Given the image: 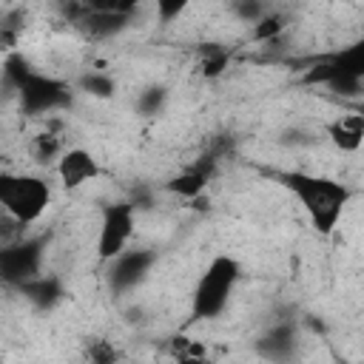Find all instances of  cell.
<instances>
[{"label":"cell","instance_id":"obj_1","mask_svg":"<svg viewBox=\"0 0 364 364\" xmlns=\"http://www.w3.org/2000/svg\"><path fill=\"white\" fill-rule=\"evenodd\" d=\"M276 179L293 193V199L301 205L304 216L310 219V228L318 236L336 233L350 199L355 196V191L347 182H338V179L321 176V173L284 171V173H276Z\"/></svg>","mask_w":364,"mask_h":364},{"label":"cell","instance_id":"obj_2","mask_svg":"<svg viewBox=\"0 0 364 364\" xmlns=\"http://www.w3.org/2000/svg\"><path fill=\"white\" fill-rule=\"evenodd\" d=\"M239 279H242V264H239L236 256H230V253L213 256L208 262V267L202 270V276L196 279V284H193L188 321L191 324H199V321L219 318L228 310L230 296H233Z\"/></svg>","mask_w":364,"mask_h":364},{"label":"cell","instance_id":"obj_3","mask_svg":"<svg viewBox=\"0 0 364 364\" xmlns=\"http://www.w3.org/2000/svg\"><path fill=\"white\" fill-rule=\"evenodd\" d=\"M51 196H54V191L46 176L17 173V171L0 173V208L26 228L37 225L46 216Z\"/></svg>","mask_w":364,"mask_h":364},{"label":"cell","instance_id":"obj_4","mask_svg":"<svg viewBox=\"0 0 364 364\" xmlns=\"http://www.w3.org/2000/svg\"><path fill=\"white\" fill-rule=\"evenodd\" d=\"M17 97V105H20V114L23 117H51L57 111H65L71 105V85L60 77H51V74H43V71H31L14 91Z\"/></svg>","mask_w":364,"mask_h":364},{"label":"cell","instance_id":"obj_5","mask_svg":"<svg viewBox=\"0 0 364 364\" xmlns=\"http://www.w3.org/2000/svg\"><path fill=\"white\" fill-rule=\"evenodd\" d=\"M43 262H46L43 236H20L14 242L0 245V284L17 290L20 284L43 273Z\"/></svg>","mask_w":364,"mask_h":364},{"label":"cell","instance_id":"obj_6","mask_svg":"<svg viewBox=\"0 0 364 364\" xmlns=\"http://www.w3.org/2000/svg\"><path fill=\"white\" fill-rule=\"evenodd\" d=\"M156 262H159V253L154 247H125V250H119L114 259L105 262L108 293L111 296L134 293L139 284H145V279L151 276Z\"/></svg>","mask_w":364,"mask_h":364},{"label":"cell","instance_id":"obj_7","mask_svg":"<svg viewBox=\"0 0 364 364\" xmlns=\"http://www.w3.org/2000/svg\"><path fill=\"white\" fill-rule=\"evenodd\" d=\"M136 210L128 199H117L102 205L100 213V230H97V259L105 264L119 250H125L136 233Z\"/></svg>","mask_w":364,"mask_h":364},{"label":"cell","instance_id":"obj_8","mask_svg":"<svg viewBox=\"0 0 364 364\" xmlns=\"http://www.w3.org/2000/svg\"><path fill=\"white\" fill-rule=\"evenodd\" d=\"M54 171H57V179L65 191H77V188H82V185H88L100 176V162L88 148L74 145V148H65L57 156Z\"/></svg>","mask_w":364,"mask_h":364},{"label":"cell","instance_id":"obj_9","mask_svg":"<svg viewBox=\"0 0 364 364\" xmlns=\"http://www.w3.org/2000/svg\"><path fill=\"white\" fill-rule=\"evenodd\" d=\"M299 350V324L296 318H276L259 338L256 353L267 361H290Z\"/></svg>","mask_w":364,"mask_h":364},{"label":"cell","instance_id":"obj_10","mask_svg":"<svg viewBox=\"0 0 364 364\" xmlns=\"http://www.w3.org/2000/svg\"><path fill=\"white\" fill-rule=\"evenodd\" d=\"M213 168H216V159L213 156H199L196 162H191L188 168H182L179 173H173L168 182H165V191L179 196V199H199L213 176Z\"/></svg>","mask_w":364,"mask_h":364},{"label":"cell","instance_id":"obj_11","mask_svg":"<svg viewBox=\"0 0 364 364\" xmlns=\"http://www.w3.org/2000/svg\"><path fill=\"white\" fill-rule=\"evenodd\" d=\"M131 17L125 14H108V11H91V9H80V14L71 20V26L85 37V40H111L117 34H122L128 28Z\"/></svg>","mask_w":364,"mask_h":364},{"label":"cell","instance_id":"obj_12","mask_svg":"<svg viewBox=\"0 0 364 364\" xmlns=\"http://www.w3.org/2000/svg\"><path fill=\"white\" fill-rule=\"evenodd\" d=\"M324 136L330 139V145L341 154H358L361 142H364V114L350 111V114H338L336 119H330L324 125Z\"/></svg>","mask_w":364,"mask_h":364},{"label":"cell","instance_id":"obj_13","mask_svg":"<svg viewBox=\"0 0 364 364\" xmlns=\"http://www.w3.org/2000/svg\"><path fill=\"white\" fill-rule=\"evenodd\" d=\"M17 293H20L34 310H40V313L54 310V307L65 299V287H63V282H60L57 276H48V273H40V276L28 279L26 284L17 287Z\"/></svg>","mask_w":364,"mask_h":364},{"label":"cell","instance_id":"obj_14","mask_svg":"<svg viewBox=\"0 0 364 364\" xmlns=\"http://www.w3.org/2000/svg\"><path fill=\"white\" fill-rule=\"evenodd\" d=\"M65 151V139H63V131H60V122H46L43 131H37L28 142V154L37 165H51L57 162V156Z\"/></svg>","mask_w":364,"mask_h":364},{"label":"cell","instance_id":"obj_15","mask_svg":"<svg viewBox=\"0 0 364 364\" xmlns=\"http://www.w3.org/2000/svg\"><path fill=\"white\" fill-rule=\"evenodd\" d=\"M28 26V11L23 6H14V9H6L0 11V51H17L20 46V37Z\"/></svg>","mask_w":364,"mask_h":364},{"label":"cell","instance_id":"obj_16","mask_svg":"<svg viewBox=\"0 0 364 364\" xmlns=\"http://www.w3.org/2000/svg\"><path fill=\"white\" fill-rule=\"evenodd\" d=\"M287 28H290V17H287L282 9H267V11L250 26V40H253V43H276Z\"/></svg>","mask_w":364,"mask_h":364},{"label":"cell","instance_id":"obj_17","mask_svg":"<svg viewBox=\"0 0 364 364\" xmlns=\"http://www.w3.org/2000/svg\"><path fill=\"white\" fill-rule=\"evenodd\" d=\"M74 88L82 91V94H88V97H94V100H111V97L117 94V80H114L108 71L88 68V71H82V74L77 77Z\"/></svg>","mask_w":364,"mask_h":364},{"label":"cell","instance_id":"obj_18","mask_svg":"<svg viewBox=\"0 0 364 364\" xmlns=\"http://www.w3.org/2000/svg\"><path fill=\"white\" fill-rule=\"evenodd\" d=\"M228 65H230V51H228V48H222V46H216V43H208V46L199 48L196 68H199V74H202L205 80L222 77V74L228 71Z\"/></svg>","mask_w":364,"mask_h":364},{"label":"cell","instance_id":"obj_19","mask_svg":"<svg viewBox=\"0 0 364 364\" xmlns=\"http://www.w3.org/2000/svg\"><path fill=\"white\" fill-rule=\"evenodd\" d=\"M168 100H171V91L165 88V85H159V82H154V85H145L139 94H136V100H134V111L139 114V117H159L165 108H168Z\"/></svg>","mask_w":364,"mask_h":364},{"label":"cell","instance_id":"obj_20","mask_svg":"<svg viewBox=\"0 0 364 364\" xmlns=\"http://www.w3.org/2000/svg\"><path fill=\"white\" fill-rule=\"evenodd\" d=\"M31 71H34V65H31V60H28L23 51H9L6 60H3V68H0V77H3L6 88H9V94H14L17 85H20Z\"/></svg>","mask_w":364,"mask_h":364},{"label":"cell","instance_id":"obj_21","mask_svg":"<svg viewBox=\"0 0 364 364\" xmlns=\"http://www.w3.org/2000/svg\"><path fill=\"white\" fill-rule=\"evenodd\" d=\"M267 9H270L267 0H228L230 17L239 20V23H245V26H253Z\"/></svg>","mask_w":364,"mask_h":364},{"label":"cell","instance_id":"obj_22","mask_svg":"<svg viewBox=\"0 0 364 364\" xmlns=\"http://www.w3.org/2000/svg\"><path fill=\"white\" fill-rule=\"evenodd\" d=\"M193 0H154V14H156V23L159 26H173L188 9H191Z\"/></svg>","mask_w":364,"mask_h":364},{"label":"cell","instance_id":"obj_23","mask_svg":"<svg viewBox=\"0 0 364 364\" xmlns=\"http://www.w3.org/2000/svg\"><path fill=\"white\" fill-rule=\"evenodd\" d=\"M80 3L91 11H108V14H125V17H134L136 9L142 6V0H80Z\"/></svg>","mask_w":364,"mask_h":364},{"label":"cell","instance_id":"obj_24","mask_svg":"<svg viewBox=\"0 0 364 364\" xmlns=\"http://www.w3.org/2000/svg\"><path fill=\"white\" fill-rule=\"evenodd\" d=\"M85 355H88L91 361H100V364H105V361H114V358H119V350H117L111 341H88V347H85Z\"/></svg>","mask_w":364,"mask_h":364},{"label":"cell","instance_id":"obj_25","mask_svg":"<svg viewBox=\"0 0 364 364\" xmlns=\"http://www.w3.org/2000/svg\"><path fill=\"white\" fill-rule=\"evenodd\" d=\"M128 202L134 205V210H136V213H139V210H148V208L154 205V191H151V188H145V185H136V188H131Z\"/></svg>","mask_w":364,"mask_h":364}]
</instances>
